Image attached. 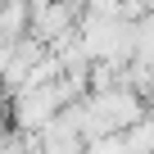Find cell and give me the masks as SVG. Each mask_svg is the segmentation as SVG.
<instances>
[{"label": "cell", "mask_w": 154, "mask_h": 154, "mask_svg": "<svg viewBox=\"0 0 154 154\" xmlns=\"http://www.w3.org/2000/svg\"><path fill=\"white\" fill-rule=\"evenodd\" d=\"M122 136V154H154V113L145 109L131 127H122L118 131Z\"/></svg>", "instance_id": "cell-1"}]
</instances>
